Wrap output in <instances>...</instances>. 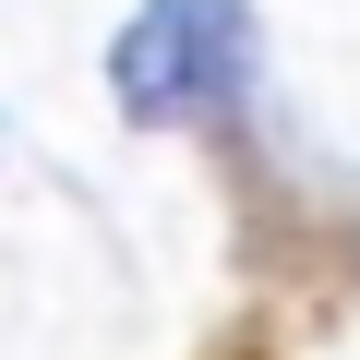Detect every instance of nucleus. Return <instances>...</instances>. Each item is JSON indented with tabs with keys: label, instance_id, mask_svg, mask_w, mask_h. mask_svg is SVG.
<instances>
[{
	"label": "nucleus",
	"instance_id": "obj_1",
	"mask_svg": "<svg viewBox=\"0 0 360 360\" xmlns=\"http://www.w3.org/2000/svg\"><path fill=\"white\" fill-rule=\"evenodd\" d=\"M217 72H229L217 0H144V13L120 25V49H108V96H120V120H144V132L193 120V108L217 96Z\"/></svg>",
	"mask_w": 360,
	"mask_h": 360
}]
</instances>
